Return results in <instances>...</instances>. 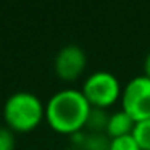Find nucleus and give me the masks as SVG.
<instances>
[{"label": "nucleus", "instance_id": "nucleus-8", "mask_svg": "<svg viewBox=\"0 0 150 150\" xmlns=\"http://www.w3.org/2000/svg\"><path fill=\"white\" fill-rule=\"evenodd\" d=\"M79 150H110V139L107 134H86Z\"/></svg>", "mask_w": 150, "mask_h": 150}, {"label": "nucleus", "instance_id": "nucleus-6", "mask_svg": "<svg viewBox=\"0 0 150 150\" xmlns=\"http://www.w3.org/2000/svg\"><path fill=\"white\" fill-rule=\"evenodd\" d=\"M136 126V121L121 108L120 111H115L110 115L107 123V129L105 134L108 136V139H115V137H121V136H127L132 134V129Z\"/></svg>", "mask_w": 150, "mask_h": 150}, {"label": "nucleus", "instance_id": "nucleus-12", "mask_svg": "<svg viewBox=\"0 0 150 150\" xmlns=\"http://www.w3.org/2000/svg\"><path fill=\"white\" fill-rule=\"evenodd\" d=\"M144 76L150 79V52L147 53L145 60H144Z\"/></svg>", "mask_w": 150, "mask_h": 150}, {"label": "nucleus", "instance_id": "nucleus-3", "mask_svg": "<svg viewBox=\"0 0 150 150\" xmlns=\"http://www.w3.org/2000/svg\"><path fill=\"white\" fill-rule=\"evenodd\" d=\"M81 92L84 94L86 100L89 102L92 108H108L121 98V84L118 81V78L115 74H111L110 71H100L92 73L91 76H87V79L82 84Z\"/></svg>", "mask_w": 150, "mask_h": 150}, {"label": "nucleus", "instance_id": "nucleus-13", "mask_svg": "<svg viewBox=\"0 0 150 150\" xmlns=\"http://www.w3.org/2000/svg\"><path fill=\"white\" fill-rule=\"evenodd\" d=\"M66 150H79V149H66Z\"/></svg>", "mask_w": 150, "mask_h": 150}, {"label": "nucleus", "instance_id": "nucleus-2", "mask_svg": "<svg viewBox=\"0 0 150 150\" xmlns=\"http://www.w3.org/2000/svg\"><path fill=\"white\" fill-rule=\"evenodd\" d=\"M4 118L11 131L28 132L45 118V105L33 92H15L4 105Z\"/></svg>", "mask_w": 150, "mask_h": 150}, {"label": "nucleus", "instance_id": "nucleus-5", "mask_svg": "<svg viewBox=\"0 0 150 150\" xmlns=\"http://www.w3.org/2000/svg\"><path fill=\"white\" fill-rule=\"evenodd\" d=\"M86 66H87V57L78 44L63 45L53 58V69L63 81L78 79L84 73Z\"/></svg>", "mask_w": 150, "mask_h": 150}, {"label": "nucleus", "instance_id": "nucleus-11", "mask_svg": "<svg viewBox=\"0 0 150 150\" xmlns=\"http://www.w3.org/2000/svg\"><path fill=\"white\" fill-rule=\"evenodd\" d=\"M15 134L10 127L0 126V150H15Z\"/></svg>", "mask_w": 150, "mask_h": 150}, {"label": "nucleus", "instance_id": "nucleus-9", "mask_svg": "<svg viewBox=\"0 0 150 150\" xmlns=\"http://www.w3.org/2000/svg\"><path fill=\"white\" fill-rule=\"evenodd\" d=\"M132 136L139 144L140 150H150V118L137 121L132 129Z\"/></svg>", "mask_w": 150, "mask_h": 150}, {"label": "nucleus", "instance_id": "nucleus-10", "mask_svg": "<svg viewBox=\"0 0 150 150\" xmlns=\"http://www.w3.org/2000/svg\"><path fill=\"white\" fill-rule=\"evenodd\" d=\"M110 150H140L132 134L110 139Z\"/></svg>", "mask_w": 150, "mask_h": 150}, {"label": "nucleus", "instance_id": "nucleus-4", "mask_svg": "<svg viewBox=\"0 0 150 150\" xmlns=\"http://www.w3.org/2000/svg\"><path fill=\"white\" fill-rule=\"evenodd\" d=\"M123 110L134 121H142L150 118V79L147 76L132 78L121 92Z\"/></svg>", "mask_w": 150, "mask_h": 150}, {"label": "nucleus", "instance_id": "nucleus-1", "mask_svg": "<svg viewBox=\"0 0 150 150\" xmlns=\"http://www.w3.org/2000/svg\"><path fill=\"white\" fill-rule=\"evenodd\" d=\"M91 105L78 89H63L53 94L45 105V120L53 131L74 134L86 127Z\"/></svg>", "mask_w": 150, "mask_h": 150}, {"label": "nucleus", "instance_id": "nucleus-7", "mask_svg": "<svg viewBox=\"0 0 150 150\" xmlns=\"http://www.w3.org/2000/svg\"><path fill=\"white\" fill-rule=\"evenodd\" d=\"M108 118H110V115H107V111L103 108H91L86 127L89 131H92L94 134H105Z\"/></svg>", "mask_w": 150, "mask_h": 150}]
</instances>
